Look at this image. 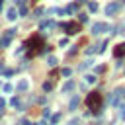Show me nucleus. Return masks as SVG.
Returning a JSON list of instances; mask_svg holds the SVG:
<instances>
[{"instance_id": "obj_1", "label": "nucleus", "mask_w": 125, "mask_h": 125, "mask_svg": "<svg viewBox=\"0 0 125 125\" xmlns=\"http://www.w3.org/2000/svg\"><path fill=\"white\" fill-rule=\"evenodd\" d=\"M25 47L31 51V55H35V53H41V51H45V43H43V39L39 37V35H33L31 39H27L25 41Z\"/></svg>"}, {"instance_id": "obj_2", "label": "nucleus", "mask_w": 125, "mask_h": 125, "mask_svg": "<svg viewBox=\"0 0 125 125\" xmlns=\"http://www.w3.org/2000/svg\"><path fill=\"white\" fill-rule=\"evenodd\" d=\"M86 104H88V107L92 111H98L102 107V94L100 92H90L88 98H86Z\"/></svg>"}, {"instance_id": "obj_3", "label": "nucleus", "mask_w": 125, "mask_h": 125, "mask_svg": "<svg viewBox=\"0 0 125 125\" xmlns=\"http://www.w3.org/2000/svg\"><path fill=\"white\" fill-rule=\"evenodd\" d=\"M64 29H66L68 35H74V33L80 31V23H78V21H66V23H64Z\"/></svg>"}, {"instance_id": "obj_4", "label": "nucleus", "mask_w": 125, "mask_h": 125, "mask_svg": "<svg viewBox=\"0 0 125 125\" xmlns=\"http://www.w3.org/2000/svg\"><path fill=\"white\" fill-rule=\"evenodd\" d=\"M109 29H111V27H109L107 23H104V21H98V23L92 25V33H96V35H98V33H104V31H109Z\"/></svg>"}, {"instance_id": "obj_5", "label": "nucleus", "mask_w": 125, "mask_h": 125, "mask_svg": "<svg viewBox=\"0 0 125 125\" xmlns=\"http://www.w3.org/2000/svg\"><path fill=\"white\" fill-rule=\"evenodd\" d=\"M119 8H121V4H119V2H111V4H107V6H105V14H107V16H113V14H117V12H119Z\"/></svg>"}, {"instance_id": "obj_6", "label": "nucleus", "mask_w": 125, "mask_h": 125, "mask_svg": "<svg viewBox=\"0 0 125 125\" xmlns=\"http://www.w3.org/2000/svg\"><path fill=\"white\" fill-rule=\"evenodd\" d=\"M113 55H115L117 59H121V57L125 55V43H119V45L113 49Z\"/></svg>"}, {"instance_id": "obj_7", "label": "nucleus", "mask_w": 125, "mask_h": 125, "mask_svg": "<svg viewBox=\"0 0 125 125\" xmlns=\"http://www.w3.org/2000/svg\"><path fill=\"white\" fill-rule=\"evenodd\" d=\"M18 14H20V12H18L16 8H10V10H8V20H10V21H14V20L18 18Z\"/></svg>"}, {"instance_id": "obj_8", "label": "nucleus", "mask_w": 125, "mask_h": 125, "mask_svg": "<svg viewBox=\"0 0 125 125\" xmlns=\"http://www.w3.org/2000/svg\"><path fill=\"white\" fill-rule=\"evenodd\" d=\"M72 88H74V82H72V80H68V82L62 86V92H68V90H72Z\"/></svg>"}, {"instance_id": "obj_9", "label": "nucleus", "mask_w": 125, "mask_h": 125, "mask_svg": "<svg viewBox=\"0 0 125 125\" xmlns=\"http://www.w3.org/2000/svg\"><path fill=\"white\" fill-rule=\"evenodd\" d=\"M25 88H27V82H25V80H21V82L18 84V90H25Z\"/></svg>"}, {"instance_id": "obj_10", "label": "nucleus", "mask_w": 125, "mask_h": 125, "mask_svg": "<svg viewBox=\"0 0 125 125\" xmlns=\"http://www.w3.org/2000/svg\"><path fill=\"white\" fill-rule=\"evenodd\" d=\"M88 8H90L92 12H96V10H98V4H96V2H90V4H88Z\"/></svg>"}, {"instance_id": "obj_11", "label": "nucleus", "mask_w": 125, "mask_h": 125, "mask_svg": "<svg viewBox=\"0 0 125 125\" xmlns=\"http://www.w3.org/2000/svg\"><path fill=\"white\" fill-rule=\"evenodd\" d=\"M41 14H43V10H41V8H37V10H35V12H33V16H35V18H39V16H41Z\"/></svg>"}, {"instance_id": "obj_12", "label": "nucleus", "mask_w": 125, "mask_h": 125, "mask_svg": "<svg viewBox=\"0 0 125 125\" xmlns=\"http://www.w3.org/2000/svg\"><path fill=\"white\" fill-rule=\"evenodd\" d=\"M62 76H70V68H62Z\"/></svg>"}, {"instance_id": "obj_13", "label": "nucleus", "mask_w": 125, "mask_h": 125, "mask_svg": "<svg viewBox=\"0 0 125 125\" xmlns=\"http://www.w3.org/2000/svg\"><path fill=\"white\" fill-rule=\"evenodd\" d=\"M51 86H53L51 82H45V84H43V90H51Z\"/></svg>"}, {"instance_id": "obj_14", "label": "nucleus", "mask_w": 125, "mask_h": 125, "mask_svg": "<svg viewBox=\"0 0 125 125\" xmlns=\"http://www.w3.org/2000/svg\"><path fill=\"white\" fill-rule=\"evenodd\" d=\"M74 10H76V6H74V4H70V6L66 8V12H74Z\"/></svg>"}, {"instance_id": "obj_15", "label": "nucleus", "mask_w": 125, "mask_h": 125, "mask_svg": "<svg viewBox=\"0 0 125 125\" xmlns=\"http://www.w3.org/2000/svg\"><path fill=\"white\" fill-rule=\"evenodd\" d=\"M23 4H25V0H16V6H20V8H21Z\"/></svg>"}, {"instance_id": "obj_16", "label": "nucleus", "mask_w": 125, "mask_h": 125, "mask_svg": "<svg viewBox=\"0 0 125 125\" xmlns=\"http://www.w3.org/2000/svg\"><path fill=\"white\" fill-rule=\"evenodd\" d=\"M121 119H125V105H121Z\"/></svg>"}, {"instance_id": "obj_17", "label": "nucleus", "mask_w": 125, "mask_h": 125, "mask_svg": "<svg viewBox=\"0 0 125 125\" xmlns=\"http://www.w3.org/2000/svg\"><path fill=\"white\" fill-rule=\"evenodd\" d=\"M2 4H4V2H2V0H0V10H2Z\"/></svg>"}, {"instance_id": "obj_18", "label": "nucleus", "mask_w": 125, "mask_h": 125, "mask_svg": "<svg viewBox=\"0 0 125 125\" xmlns=\"http://www.w3.org/2000/svg\"><path fill=\"white\" fill-rule=\"evenodd\" d=\"M78 2H86V0H78Z\"/></svg>"}]
</instances>
